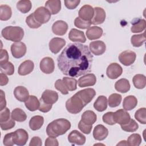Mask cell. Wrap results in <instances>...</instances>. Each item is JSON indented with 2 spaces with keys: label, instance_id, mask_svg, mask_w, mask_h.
Segmentation results:
<instances>
[{
  "label": "cell",
  "instance_id": "obj_16",
  "mask_svg": "<svg viewBox=\"0 0 146 146\" xmlns=\"http://www.w3.org/2000/svg\"><path fill=\"white\" fill-rule=\"evenodd\" d=\"M78 82L80 87L92 86L96 82V78L94 74H87L80 78Z\"/></svg>",
  "mask_w": 146,
  "mask_h": 146
},
{
  "label": "cell",
  "instance_id": "obj_3",
  "mask_svg": "<svg viewBox=\"0 0 146 146\" xmlns=\"http://www.w3.org/2000/svg\"><path fill=\"white\" fill-rule=\"evenodd\" d=\"M2 36L6 40L18 42L23 38L24 31L22 28L19 26H7L1 32Z\"/></svg>",
  "mask_w": 146,
  "mask_h": 146
},
{
  "label": "cell",
  "instance_id": "obj_5",
  "mask_svg": "<svg viewBox=\"0 0 146 146\" xmlns=\"http://www.w3.org/2000/svg\"><path fill=\"white\" fill-rule=\"evenodd\" d=\"M35 19L40 24H44L49 21L51 18V13L44 7L37 8L33 13Z\"/></svg>",
  "mask_w": 146,
  "mask_h": 146
},
{
  "label": "cell",
  "instance_id": "obj_51",
  "mask_svg": "<svg viewBox=\"0 0 146 146\" xmlns=\"http://www.w3.org/2000/svg\"><path fill=\"white\" fill-rule=\"evenodd\" d=\"M10 110L8 108H5L1 111L0 112V123H3L9 120L10 119Z\"/></svg>",
  "mask_w": 146,
  "mask_h": 146
},
{
  "label": "cell",
  "instance_id": "obj_7",
  "mask_svg": "<svg viewBox=\"0 0 146 146\" xmlns=\"http://www.w3.org/2000/svg\"><path fill=\"white\" fill-rule=\"evenodd\" d=\"M11 52L14 58H21L26 52V46L22 42L14 43L11 46Z\"/></svg>",
  "mask_w": 146,
  "mask_h": 146
},
{
  "label": "cell",
  "instance_id": "obj_24",
  "mask_svg": "<svg viewBox=\"0 0 146 146\" xmlns=\"http://www.w3.org/2000/svg\"><path fill=\"white\" fill-rule=\"evenodd\" d=\"M78 94L83 100L86 104L89 103L95 97L96 95V91L94 89L88 88L78 91Z\"/></svg>",
  "mask_w": 146,
  "mask_h": 146
},
{
  "label": "cell",
  "instance_id": "obj_31",
  "mask_svg": "<svg viewBox=\"0 0 146 146\" xmlns=\"http://www.w3.org/2000/svg\"><path fill=\"white\" fill-rule=\"evenodd\" d=\"M44 123V118L40 115L33 116L29 121V127L33 131L40 129Z\"/></svg>",
  "mask_w": 146,
  "mask_h": 146
},
{
  "label": "cell",
  "instance_id": "obj_30",
  "mask_svg": "<svg viewBox=\"0 0 146 146\" xmlns=\"http://www.w3.org/2000/svg\"><path fill=\"white\" fill-rule=\"evenodd\" d=\"M131 30L133 33L143 31L146 27V22L143 19H135L132 23Z\"/></svg>",
  "mask_w": 146,
  "mask_h": 146
},
{
  "label": "cell",
  "instance_id": "obj_17",
  "mask_svg": "<svg viewBox=\"0 0 146 146\" xmlns=\"http://www.w3.org/2000/svg\"><path fill=\"white\" fill-rule=\"evenodd\" d=\"M94 9V14L91 20V24L96 25L103 23L106 19V12L104 10L100 7H96Z\"/></svg>",
  "mask_w": 146,
  "mask_h": 146
},
{
  "label": "cell",
  "instance_id": "obj_4",
  "mask_svg": "<svg viewBox=\"0 0 146 146\" xmlns=\"http://www.w3.org/2000/svg\"><path fill=\"white\" fill-rule=\"evenodd\" d=\"M87 104L76 92L66 102L67 111L71 113H79Z\"/></svg>",
  "mask_w": 146,
  "mask_h": 146
},
{
  "label": "cell",
  "instance_id": "obj_39",
  "mask_svg": "<svg viewBox=\"0 0 146 146\" xmlns=\"http://www.w3.org/2000/svg\"><path fill=\"white\" fill-rule=\"evenodd\" d=\"M62 80L68 91H72L76 90L78 82L75 78L70 77H64Z\"/></svg>",
  "mask_w": 146,
  "mask_h": 146
},
{
  "label": "cell",
  "instance_id": "obj_34",
  "mask_svg": "<svg viewBox=\"0 0 146 146\" xmlns=\"http://www.w3.org/2000/svg\"><path fill=\"white\" fill-rule=\"evenodd\" d=\"M132 82L135 88L137 89H143L146 85V78L143 74L135 75L133 79Z\"/></svg>",
  "mask_w": 146,
  "mask_h": 146
},
{
  "label": "cell",
  "instance_id": "obj_18",
  "mask_svg": "<svg viewBox=\"0 0 146 146\" xmlns=\"http://www.w3.org/2000/svg\"><path fill=\"white\" fill-rule=\"evenodd\" d=\"M40 99L46 104H53L57 102L58 99V94L56 92L53 90H46L42 93Z\"/></svg>",
  "mask_w": 146,
  "mask_h": 146
},
{
  "label": "cell",
  "instance_id": "obj_23",
  "mask_svg": "<svg viewBox=\"0 0 146 146\" xmlns=\"http://www.w3.org/2000/svg\"><path fill=\"white\" fill-rule=\"evenodd\" d=\"M68 38L71 41L81 42L82 43L86 42V40L84 33L76 29H72L70 30L68 34Z\"/></svg>",
  "mask_w": 146,
  "mask_h": 146
},
{
  "label": "cell",
  "instance_id": "obj_53",
  "mask_svg": "<svg viewBox=\"0 0 146 146\" xmlns=\"http://www.w3.org/2000/svg\"><path fill=\"white\" fill-rule=\"evenodd\" d=\"M64 2L66 7L70 10L75 9L80 2L79 0H65Z\"/></svg>",
  "mask_w": 146,
  "mask_h": 146
},
{
  "label": "cell",
  "instance_id": "obj_46",
  "mask_svg": "<svg viewBox=\"0 0 146 146\" xmlns=\"http://www.w3.org/2000/svg\"><path fill=\"white\" fill-rule=\"evenodd\" d=\"M74 25L78 28L81 29H88L91 25V21H86L82 19L79 17H76L74 21Z\"/></svg>",
  "mask_w": 146,
  "mask_h": 146
},
{
  "label": "cell",
  "instance_id": "obj_27",
  "mask_svg": "<svg viewBox=\"0 0 146 146\" xmlns=\"http://www.w3.org/2000/svg\"><path fill=\"white\" fill-rule=\"evenodd\" d=\"M96 119L97 116L96 113L92 111L87 110L83 113L81 121L86 124L92 125L96 122Z\"/></svg>",
  "mask_w": 146,
  "mask_h": 146
},
{
  "label": "cell",
  "instance_id": "obj_50",
  "mask_svg": "<svg viewBox=\"0 0 146 146\" xmlns=\"http://www.w3.org/2000/svg\"><path fill=\"white\" fill-rule=\"evenodd\" d=\"M3 144L6 146H12L15 144L13 138V132L9 133L5 135Z\"/></svg>",
  "mask_w": 146,
  "mask_h": 146
},
{
  "label": "cell",
  "instance_id": "obj_41",
  "mask_svg": "<svg viewBox=\"0 0 146 146\" xmlns=\"http://www.w3.org/2000/svg\"><path fill=\"white\" fill-rule=\"evenodd\" d=\"M121 128L122 130L125 132H133L136 131L138 129L139 125L135 120L131 119L127 124L121 125Z\"/></svg>",
  "mask_w": 146,
  "mask_h": 146
},
{
  "label": "cell",
  "instance_id": "obj_10",
  "mask_svg": "<svg viewBox=\"0 0 146 146\" xmlns=\"http://www.w3.org/2000/svg\"><path fill=\"white\" fill-rule=\"evenodd\" d=\"M123 72V68L120 65L117 63H112L110 64L106 71L107 76L111 79H115L120 76Z\"/></svg>",
  "mask_w": 146,
  "mask_h": 146
},
{
  "label": "cell",
  "instance_id": "obj_32",
  "mask_svg": "<svg viewBox=\"0 0 146 146\" xmlns=\"http://www.w3.org/2000/svg\"><path fill=\"white\" fill-rule=\"evenodd\" d=\"M137 104V98L133 95L126 96L123 100V107L126 111H130L135 108Z\"/></svg>",
  "mask_w": 146,
  "mask_h": 146
},
{
  "label": "cell",
  "instance_id": "obj_36",
  "mask_svg": "<svg viewBox=\"0 0 146 146\" xmlns=\"http://www.w3.org/2000/svg\"><path fill=\"white\" fill-rule=\"evenodd\" d=\"M12 15L11 7L6 5H1L0 6V19L1 21L9 20Z\"/></svg>",
  "mask_w": 146,
  "mask_h": 146
},
{
  "label": "cell",
  "instance_id": "obj_22",
  "mask_svg": "<svg viewBox=\"0 0 146 146\" xmlns=\"http://www.w3.org/2000/svg\"><path fill=\"white\" fill-rule=\"evenodd\" d=\"M34 64L33 61L26 60L23 62L18 67V74L22 76H25L30 74L34 70Z\"/></svg>",
  "mask_w": 146,
  "mask_h": 146
},
{
  "label": "cell",
  "instance_id": "obj_6",
  "mask_svg": "<svg viewBox=\"0 0 146 146\" xmlns=\"http://www.w3.org/2000/svg\"><path fill=\"white\" fill-rule=\"evenodd\" d=\"M136 58V53L132 51L126 50L120 54L119 60L120 62L125 66H129L133 64Z\"/></svg>",
  "mask_w": 146,
  "mask_h": 146
},
{
  "label": "cell",
  "instance_id": "obj_49",
  "mask_svg": "<svg viewBox=\"0 0 146 146\" xmlns=\"http://www.w3.org/2000/svg\"><path fill=\"white\" fill-rule=\"evenodd\" d=\"M15 125V123L14 121V120L11 119H9V120L3 122V123H0V125L1 128L2 130L3 131H6L10 129L13 128Z\"/></svg>",
  "mask_w": 146,
  "mask_h": 146
},
{
  "label": "cell",
  "instance_id": "obj_14",
  "mask_svg": "<svg viewBox=\"0 0 146 146\" xmlns=\"http://www.w3.org/2000/svg\"><path fill=\"white\" fill-rule=\"evenodd\" d=\"M94 8L88 5H85L83 6L78 12L79 18L86 21H91L94 16Z\"/></svg>",
  "mask_w": 146,
  "mask_h": 146
},
{
  "label": "cell",
  "instance_id": "obj_55",
  "mask_svg": "<svg viewBox=\"0 0 146 146\" xmlns=\"http://www.w3.org/2000/svg\"><path fill=\"white\" fill-rule=\"evenodd\" d=\"M40 102V106L39 108V110L42 112H47L52 108V104H48L44 103L41 99L39 100Z\"/></svg>",
  "mask_w": 146,
  "mask_h": 146
},
{
  "label": "cell",
  "instance_id": "obj_2",
  "mask_svg": "<svg viewBox=\"0 0 146 146\" xmlns=\"http://www.w3.org/2000/svg\"><path fill=\"white\" fill-rule=\"evenodd\" d=\"M71 128L70 122L66 119H58L49 123L46 128L47 135L55 137L64 134Z\"/></svg>",
  "mask_w": 146,
  "mask_h": 146
},
{
  "label": "cell",
  "instance_id": "obj_12",
  "mask_svg": "<svg viewBox=\"0 0 146 146\" xmlns=\"http://www.w3.org/2000/svg\"><path fill=\"white\" fill-rule=\"evenodd\" d=\"M106 50V44L101 40L91 42L90 43V51L95 55H101Z\"/></svg>",
  "mask_w": 146,
  "mask_h": 146
},
{
  "label": "cell",
  "instance_id": "obj_11",
  "mask_svg": "<svg viewBox=\"0 0 146 146\" xmlns=\"http://www.w3.org/2000/svg\"><path fill=\"white\" fill-rule=\"evenodd\" d=\"M113 117L116 123L119 124L120 125L127 124L131 119L129 114L123 109H119L113 112Z\"/></svg>",
  "mask_w": 146,
  "mask_h": 146
},
{
  "label": "cell",
  "instance_id": "obj_9",
  "mask_svg": "<svg viewBox=\"0 0 146 146\" xmlns=\"http://www.w3.org/2000/svg\"><path fill=\"white\" fill-rule=\"evenodd\" d=\"M40 69L44 74H50L54 72L55 64L53 59L50 57L43 58L40 62Z\"/></svg>",
  "mask_w": 146,
  "mask_h": 146
},
{
  "label": "cell",
  "instance_id": "obj_60",
  "mask_svg": "<svg viewBox=\"0 0 146 146\" xmlns=\"http://www.w3.org/2000/svg\"><path fill=\"white\" fill-rule=\"evenodd\" d=\"M128 145V144H127V143H126V141L123 140L117 144V145Z\"/></svg>",
  "mask_w": 146,
  "mask_h": 146
},
{
  "label": "cell",
  "instance_id": "obj_28",
  "mask_svg": "<svg viewBox=\"0 0 146 146\" xmlns=\"http://www.w3.org/2000/svg\"><path fill=\"white\" fill-rule=\"evenodd\" d=\"M129 81L124 78L118 80L115 84V88L116 91L121 93H126L130 90Z\"/></svg>",
  "mask_w": 146,
  "mask_h": 146
},
{
  "label": "cell",
  "instance_id": "obj_59",
  "mask_svg": "<svg viewBox=\"0 0 146 146\" xmlns=\"http://www.w3.org/2000/svg\"><path fill=\"white\" fill-rule=\"evenodd\" d=\"M9 79L5 74L1 72L0 74V85L1 86H5L8 83Z\"/></svg>",
  "mask_w": 146,
  "mask_h": 146
},
{
  "label": "cell",
  "instance_id": "obj_21",
  "mask_svg": "<svg viewBox=\"0 0 146 146\" xmlns=\"http://www.w3.org/2000/svg\"><path fill=\"white\" fill-rule=\"evenodd\" d=\"M14 95L15 98L21 102H25L30 96L27 89L22 86L15 88L14 90Z\"/></svg>",
  "mask_w": 146,
  "mask_h": 146
},
{
  "label": "cell",
  "instance_id": "obj_54",
  "mask_svg": "<svg viewBox=\"0 0 146 146\" xmlns=\"http://www.w3.org/2000/svg\"><path fill=\"white\" fill-rule=\"evenodd\" d=\"M9 55L8 52L5 49H1L0 51V63L1 65L4 64L8 62Z\"/></svg>",
  "mask_w": 146,
  "mask_h": 146
},
{
  "label": "cell",
  "instance_id": "obj_58",
  "mask_svg": "<svg viewBox=\"0 0 146 146\" xmlns=\"http://www.w3.org/2000/svg\"><path fill=\"white\" fill-rule=\"evenodd\" d=\"M0 96H1V102H0V111L2 110L5 108H6V101L5 99V94L4 92L1 90H0Z\"/></svg>",
  "mask_w": 146,
  "mask_h": 146
},
{
  "label": "cell",
  "instance_id": "obj_45",
  "mask_svg": "<svg viewBox=\"0 0 146 146\" xmlns=\"http://www.w3.org/2000/svg\"><path fill=\"white\" fill-rule=\"evenodd\" d=\"M1 71L8 75H12L14 72V66L12 63L8 62L6 63L1 65Z\"/></svg>",
  "mask_w": 146,
  "mask_h": 146
},
{
  "label": "cell",
  "instance_id": "obj_57",
  "mask_svg": "<svg viewBox=\"0 0 146 146\" xmlns=\"http://www.w3.org/2000/svg\"><path fill=\"white\" fill-rule=\"evenodd\" d=\"M42 140L38 136H34L33 137L29 144L30 146H40L42 145Z\"/></svg>",
  "mask_w": 146,
  "mask_h": 146
},
{
  "label": "cell",
  "instance_id": "obj_38",
  "mask_svg": "<svg viewBox=\"0 0 146 146\" xmlns=\"http://www.w3.org/2000/svg\"><path fill=\"white\" fill-rule=\"evenodd\" d=\"M145 33H143V34L132 35L131 38V42L133 46L139 47L143 44L145 41Z\"/></svg>",
  "mask_w": 146,
  "mask_h": 146
},
{
  "label": "cell",
  "instance_id": "obj_20",
  "mask_svg": "<svg viewBox=\"0 0 146 146\" xmlns=\"http://www.w3.org/2000/svg\"><path fill=\"white\" fill-rule=\"evenodd\" d=\"M68 29L67 23L62 20H59L54 23L52 26V31L54 34L57 35H64Z\"/></svg>",
  "mask_w": 146,
  "mask_h": 146
},
{
  "label": "cell",
  "instance_id": "obj_48",
  "mask_svg": "<svg viewBox=\"0 0 146 146\" xmlns=\"http://www.w3.org/2000/svg\"><path fill=\"white\" fill-rule=\"evenodd\" d=\"M102 119L103 121L108 125H114L116 124V122L114 120L113 112H108L104 113L102 117Z\"/></svg>",
  "mask_w": 146,
  "mask_h": 146
},
{
  "label": "cell",
  "instance_id": "obj_8",
  "mask_svg": "<svg viewBox=\"0 0 146 146\" xmlns=\"http://www.w3.org/2000/svg\"><path fill=\"white\" fill-rule=\"evenodd\" d=\"M13 138L15 144L19 146L24 145L29 139L27 131L23 129H18L13 132Z\"/></svg>",
  "mask_w": 146,
  "mask_h": 146
},
{
  "label": "cell",
  "instance_id": "obj_47",
  "mask_svg": "<svg viewBox=\"0 0 146 146\" xmlns=\"http://www.w3.org/2000/svg\"><path fill=\"white\" fill-rule=\"evenodd\" d=\"M55 88L59 91L62 94L67 95L68 94V90L67 89L65 86L63 82L61 79H58L55 83Z\"/></svg>",
  "mask_w": 146,
  "mask_h": 146
},
{
  "label": "cell",
  "instance_id": "obj_56",
  "mask_svg": "<svg viewBox=\"0 0 146 146\" xmlns=\"http://www.w3.org/2000/svg\"><path fill=\"white\" fill-rule=\"evenodd\" d=\"M44 144L46 146H58L59 143L56 138L49 137L46 139Z\"/></svg>",
  "mask_w": 146,
  "mask_h": 146
},
{
  "label": "cell",
  "instance_id": "obj_29",
  "mask_svg": "<svg viewBox=\"0 0 146 146\" xmlns=\"http://www.w3.org/2000/svg\"><path fill=\"white\" fill-rule=\"evenodd\" d=\"M26 107L30 111H35L39 109L40 102L38 98L34 95H30L28 99L25 102Z\"/></svg>",
  "mask_w": 146,
  "mask_h": 146
},
{
  "label": "cell",
  "instance_id": "obj_44",
  "mask_svg": "<svg viewBox=\"0 0 146 146\" xmlns=\"http://www.w3.org/2000/svg\"><path fill=\"white\" fill-rule=\"evenodd\" d=\"M26 23L27 26L31 29H38L41 26L42 24L39 23L34 18L33 13L27 17L26 19Z\"/></svg>",
  "mask_w": 146,
  "mask_h": 146
},
{
  "label": "cell",
  "instance_id": "obj_1",
  "mask_svg": "<svg viewBox=\"0 0 146 146\" xmlns=\"http://www.w3.org/2000/svg\"><path fill=\"white\" fill-rule=\"evenodd\" d=\"M58 66L65 75L78 77L91 70L93 55L87 45L69 43L58 56Z\"/></svg>",
  "mask_w": 146,
  "mask_h": 146
},
{
  "label": "cell",
  "instance_id": "obj_42",
  "mask_svg": "<svg viewBox=\"0 0 146 146\" xmlns=\"http://www.w3.org/2000/svg\"><path fill=\"white\" fill-rule=\"evenodd\" d=\"M127 143L130 146H138L141 143V137L138 133H133L128 137Z\"/></svg>",
  "mask_w": 146,
  "mask_h": 146
},
{
  "label": "cell",
  "instance_id": "obj_33",
  "mask_svg": "<svg viewBox=\"0 0 146 146\" xmlns=\"http://www.w3.org/2000/svg\"><path fill=\"white\" fill-rule=\"evenodd\" d=\"M94 107L99 112H102L107 108V99L105 96H99L94 103Z\"/></svg>",
  "mask_w": 146,
  "mask_h": 146
},
{
  "label": "cell",
  "instance_id": "obj_25",
  "mask_svg": "<svg viewBox=\"0 0 146 146\" xmlns=\"http://www.w3.org/2000/svg\"><path fill=\"white\" fill-rule=\"evenodd\" d=\"M103 29L98 26L90 27L86 34L87 38L90 40H95L100 38L103 35Z\"/></svg>",
  "mask_w": 146,
  "mask_h": 146
},
{
  "label": "cell",
  "instance_id": "obj_15",
  "mask_svg": "<svg viewBox=\"0 0 146 146\" xmlns=\"http://www.w3.org/2000/svg\"><path fill=\"white\" fill-rule=\"evenodd\" d=\"M66 40L61 38H54L49 42V48L50 51L56 54L65 46Z\"/></svg>",
  "mask_w": 146,
  "mask_h": 146
},
{
  "label": "cell",
  "instance_id": "obj_52",
  "mask_svg": "<svg viewBox=\"0 0 146 146\" xmlns=\"http://www.w3.org/2000/svg\"><path fill=\"white\" fill-rule=\"evenodd\" d=\"M78 128L83 133L85 134H89L92 130V125L86 124L80 120L78 124Z\"/></svg>",
  "mask_w": 146,
  "mask_h": 146
},
{
  "label": "cell",
  "instance_id": "obj_37",
  "mask_svg": "<svg viewBox=\"0 0 146 146\" xmlns=\"http://www.w3.org/2000/svg\"><path fill=\"white\" fill-rule=\"evenodd\" d=\"M31 7V2L29 0H21L18 1L17 3V8L19 11L23 14L30 11Z\"/></svg>",
  "mask_w": 146,
  "mask_h": 146
},
{
  "label": "cell",
  "instance_id": "obj_26",
  "mask_svg": "<svg viewBox=\"0 0 146 146\" xmlns=\"http://www.w3.org/2000/svg\"><path fill=\"white\" fill-rule=\"evenodd\" d=\"M45 7L51 14H56L61 9V1L60 0H48L45 3Z\"/></svg>",
  "mask_w": 146,
  "mask_h": 146
},
{
  "label": "cell",
  "instance_id": "obj_13",
  "mask_svg": "<svg viewBox=\"0 0 146 146\" xmlns=\"http://www.w3.org/2000/svg\"><path fill=\"white\" fill-rule=\"evenodd\" d=\"M86 137L77 130L72 131L68 136L70 143L76 145H83L86 142Z\"/></svg>",
  "mask_w": 146,
  "mask_h": 146
},
{
  "label": "cell",
  "instance_id": "obj_35",
  "mask_svg": "<svg viewBox=\"0 0 146 146\" xmlns=\"http://www.w3.org/2000/svg\"><path fill=\"white\" fill-rule=\"evenodd\" d=\"M11 116L13 119L19 122L24 121L27 119L26 113L19 108H16L13 110L11 112Z\"/></svg>",
  "mask_w": 146,
  "mask_h": 146
},
{
  "label": "cell",
  "instance_id": "obj_43",
  "mask_svg": "<svg viewBox=\"0 0 146 146\" xmlns=\"http://www.w3.org/2000/svg\"><path fill=\"white\" fill-rule=\"evenodd\" d=\"M135 119L141 124H146V108H141L137 110L135 114Z\"/></svg>",
  "mask_w": 146,
  "mask_h": 146
},
{
  "label": "cell",
  "instance_id": "obj_19",
  "mask_svg": "<svg viewBox=\"0 0 146 146\" xmlns=\"http://www.w3.org/2000/svg\"><path fill=\"white\" fill-rule=\"evenodd\" d=\"M108 135V130L102 124H98L94 129V138L99 141L104 140Z\"/></svg>",
  "mask_w": 146,
  "mask_h": 146
},
{
  "label": "cell",
  "instance_id": "obj_40",
  "mask_svg": "<svg viewBox=\"0 0 146 146\" xmlns=\"http://www.w3.org/2000/svg\"><path fill=\"white\" fill-rule=\"evenodd\" d=\"M121 99L122 97L121 95L116 93L112 94L108 98V105L112 108L116 107L120 104Z\"/></svg>",
  "mask_w": 146,
  "mask_h": 146
}]
</instances>
